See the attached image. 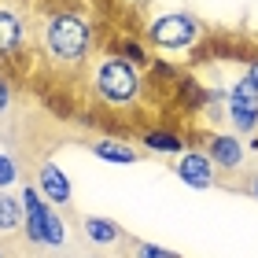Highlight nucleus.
Listing matches in <instances>:
<instances>
[{
  "label": "nucleus",
  "mask_w": 258,
  "mask_h": 258,
  "mask_svg": "<svg viewBox=\"0 0 258 258\" xmlns=\"http://www.w3.org/2000/svg\"><path fill=\"white\" fill-rule=\"evenodd\" d=\"M44 52L59 67H81L92 52V26L81 11H52L44 22Z\"/></svg>",
  "instance_id": "f257e3e1"
},
{
  "label": "nucleus",
  "mask_w": 258,
  "mask_h": 258,
  "mask_svg": "<svg viewBox=\"0 0 258 258\" xmlns=\"http://www.w3.org/2000/svg\"><path fill=\"white\" fill-rule=\"evenodd\" d=\"M140 89H144L140 67H133L122 55H103L96 74H92V92L107 107H133L140 100Z\"/></svg>",
  "instance_id": "f03ea898"
},
{
  "label": "nucleus",
  "mask_w": 258,
  "mask_h": 258,
  "mask_svg": "<svg viewBox=\"0 0 258 258\" xmlns=\"http://www.w3.org/2000/svg\"><path fill=\"white\" fill-rule=\"evenodd\" d=\"M203 41V22H199L192 11H166V15L148 22V44L159 52H192L196 44Z\"/></svg>",
  "instance_id": "7ed1b4c3"
},
{
  "label": "nucleus",
  "mask_w": 258,
  "mask_h": 258,
  "mask_svg": "<svg viewBox=\"0 0 258 258\" xmlns=\"http://www.w3.org/2000/svg\"><path fill=\"white\" fill-rule=\"evenodd\" d=\"M19 199H22V210H26V225H22L26 229V240L37 243V247H63L67 225H63V218L48 207V199L41 196V188L26 184Z\"/></svg>",
  "instance_id": "20e7f679"
},
{
  "label": "nucleus",
  "mask_w": 258,
  "mask_h": 258,
  "mask_svg": "<svg viewBox=\"0 0 258 258\" xmlns=\"http://www.w3.org/2000/svg\"><path fill=\"white\" fill-rule=\"evenodd\" d=\"M225 107H229V122H232L236 133H243V137L258 133V85L247 74L236 78V85L229 89Z\"/></svg>",
  "instance_id": "39448f33"
},
{
  "label": "nucleus",
  "mask_w": 258,
  "mask_h": 258,
  "mask_svg": "<svg viewBox=\"0 0 258 258\" xmlns=\"http://www.w3.org/2000/svg\"><path fill=\"white\" fill-rule=\"evenodd\" d=\"M203 151H207V159L214 162L218 173H236V170L243 166V159H247V148H243V140L232 137V133H210Z\"/></svg>",
  "instance_id": "423d86ee"
},
{
  "label": "nucleus",
  "mask_w": 258,
  "mask_h": 258,
  "mask_svg": "<svg viewBox=\"0 0 258 258\" xmlns=\"http://www.w3.org/2000/svg\"><path fill=\"white\" fill-rule=\"evenodd\" d=\"M177 177H181L184 184H188V188H196V192H207V188H214L218 170H214V162L207 159V151L184 148L181 155H177Z\"/></svg>",
  "instance_id": "0eeeda50"
},
{
  "label": "nucleus",
  "mask_w": 258,
  "mask_h": 258,
  "mask_svg": "<svg viewBox=\"0 0 258 258\" xmlns=\"http://www.w3.org/2000/svg\"><path fill=\"white\" fill-rule=\"evenodd\" d=\"M26 48V19L22 11L0 4V59H15Z\"/></svg>",
  "instance_id": "6e6552de"
},
{
  "label": "nucleus",
  "mask_w": 258,
  "mask_h": 258,
  "mask_svg": "<svg viewBox=\"0 0 258 258\" xmlns=\"http://www.w3.org/2000/svg\"><path fill=\"white\" fill-rule=\"evenodd\" d=\"M41 196L48 199L52 207H67L74 199V188H70V177L55 166V162H41V177H37Z\"/></svg>",
  "instance_id": "1a4fd4ad"
},
{
  "label": "nucleus",
  "mask_w": 258,
  "mask_h": 258,
  "mask_svg": "<svg viewBox=\"0 0 258 258\" xmlns=\"http://www.w3.org/2000/svg\"><path fill=\"white\" fill-rule=\"evenodd\" d=\"M92 155L103 159V162H114V166H133V162H140V151L129 144V140H114V137L92 140Z\"/></svg>",
  "instance_id": "9d476101"
},
{
  "label": "nucleus",
  "mask_w": 258,
  "mask_h": 258,
  "mask_svg": "<svg viewBox=\"0 0 258 258\" xmlns=\"http://www.w3.org/2000/svg\"><path fill=\"white\" fill-rule=\"evenodd\" d=\"M81 232H85V240L92 243V247H111V243L122 240V229L114 225L111 218H100V214L81 218Z\"/></svg>",
  "instance_id": "9b49d317"
},
{
  "label": "nucleus",
  "mask_w": 258,
  "mask_h": 258,
  "mask_svg": "<svg viewBox=\"0 0 258 258\" xmlns=\"http://www.w3.org/2000/svg\"><path fill=\"white\" fill-rule=\"evenodd\" d=\"M26 225V210H22V199L11 192H0V236L8 232H19Z\"/></svg>",
  "instance_id": "f8f14e48"
},
{
  "label": "nucleus",
  "mask_w": 258,
  "mask_h": 258,
  "mask_svg": "<svg viewBox=\"0 0 258 258\" xmlns=\"http://www.w3.org/2000/svg\"><path fill=\"white\" fill-rule=\"evenodd\" d=\"M140 144H144L148 151H162V155H181L184 151V140L177 133H170V129H144L140 133Z\"/></svg>",
  "instance_id": "ddd939ff"
},
{
  "label": "nucleus",
  "mask_w": 258,
  "mask_h": 258,
  "mask_svg": "<svg viewBox=\"0 0 258 258\" xmlns=\"http://www.w3.org/2000/svg\"><path fill=\"white\" fill-rule=\"evenodd\" d=\"M15 181H19V162L8 151H0V192H8Z\"/></svg>",
  "instance_id": "4468645a"
},
{
  "label": "nucleus",
  "mask_w": 258,
  "mask_h": 258,
  "mask_svg": "<svg viewBox=\"0 0 258 258\" xmlns=\"http://www.w3.org/2000/svg\"><path fill=\"white\" fill-rule=\"evenodd\" d=\"M114 55H122V59H129L133 67H144V63H148V55H144V48H140L137 41H129V37H125V41L118 44V52H114Z\"/></svg>",
  "instance_id": "2eb2a0df"
},
{
  "label": "nucleus",
  "mask_w": 258,
  "mask_h": 258,
  "mask_svg": "<svg viewBox=\"0 0 258 258\" xmlns=\"http://www.w3.org/2000/svg\"><path fill=\"white\" fill-rule=\"evenodd\" d=\"M133 258H181V254H173L170 247H159V243H137Z\"/></svg>",
  "instance_id": "dca6fc26"
},
{
  "label": "nucleus",
  "mask_w": 258,
  "mask_h": 258,
  "mask_svg": "<svg viewBox=\"0 0 258 258\" xmlns=\"http://www.w3.org/2000/svg\"><path fill=\"white\" fill-rule=\"evenodd\" d=\"M11 107V85H8V78L0 74V114H4Z\"/></svg>",
  "instance_id": "f3484780"
},
{
  "label": "nucleus",
  "mask_w": 258,
  "mask_h": 258,
  "mask_svg": "<svg viewBox=\"0 0 258 258\" xmlns=\"http://www.w3.org/2000/svg\"><path fill=\"white\" fill-rule=\"evenodd\" d=\"M243 192H247L251 199H258V173H251V177H247V184H243Z\"/></svg>",
  "instance_id": "a211bd4d"
},
{
  "label": "nucleus",
  "mask_w": 258,
  "mask_h": 258,
  "mask_svg": "<svg viewBox=\"0 0 258 258\" xmlns=\"http://www.w3.org/2000/svg\"><path fill=\"white\" fill-rule=\"evenodd\" d=\"M247 78H251V81H254V85H258V55H254V59L247 63Z\"/></svg>",
  "instance_id": "6ab92c4d"
},
{
  "label": "nucleus",
  "mask_w": 258,
  "mask_h": 258,
  "mask_svg": "<svg viewBox=\"0 0 258 258\" xmlns=\"http://www.w3.org/2000/svg\"><path fill=\"white\" fill-rule=\"evenodd\" d=\"M122 4H144V0H122Z\"/></svg>",
  "instance_id": "aec40b11"
},
{
  "label": "nucleus",
  "mask_w": 258,
  "mask_h": 258,
  "mask_svg": "<svg viewBox=\"0 0 258 258\" xmlns=\"http://www.w3.org/2000/svg\"><path fill=\"white\" fill-rule=\"evenodd\" d=\"M0 258H4V251H0Z\"/></svg>",
  "instance_id": "412c9836"
}]
</instances>
